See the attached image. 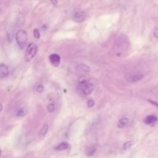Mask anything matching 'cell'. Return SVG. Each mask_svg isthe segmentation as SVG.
<instances>
[{
    "label": "cell",
    "instance_id": "20",
    "mask_svg": "<svg viewBox=\"0 0 158 158\" xmlns=\"http://www.w3.org/2000/svg\"><path fill=\"white\" fill-rule=\"evenodd\" d=\"M153 35H154L155 38H158V28H156L154 30V32H153Z\"/></svg>",
    "mask_w": 158,
    "mask_h": 158
},
{
    "label": "cell",
    "instance_id": "16",
    "mask_svg": "<svg viewBox=\"0 0 158 158\" xmlns=\"http://www.w3.org/2000/svg\"><path fill=\"white\" fill-rule=\"evenodd\" d=\"M33 35L34 37L36 39H39L40 37V33L39 30L38 28H35L33 30Z\"/></svg>",
    "mask_w": 158,
    "mask_h": 158
},
{
    "label": "cell",
    "instance_id": "21",
    "mask_svg": "<svg viewBox=\"0 0 158 158\" xmlns=\"http://www.w3.org/2000/svg\"><path fill=\"white\" fill-rule=\"evenodd\" d=\"M148 102H150L151 104V105H154V106H156V107H158V103H156V102H155V101H152V100H148Z\"/></svg>",
    "mask_w": 158,
    "mask_h": 158
},
{
    "label": "cell",
    "instance_id": "13",
    "mask_svg": "<svg viewBox=\"0 0 158 158\" xmlns=\"http://www.w3.org/2000/svg\"><path fill=\"white\" fill-rule=\"evenodd\" d=\"M134 144V142L133 141H128L127 142H126L124 145H123V149L124 150H127L129 149L130 148H131V146Z\"/></svg>",
    "mask_w": 158,
    "mask_h": 158
},
{
    "label": "cell",
    "instance_id": "1",
    "mask_svg": "<svg viewBox=\"0 0 158 158\" xmlns=\"http://www.w3.org/2000/svg\"><path fill=\"white\" fill-rule=\"evenodd\" d=\"M16 40L20 48H24L27 43L28 36L26 31L24 30H19L16 35Z\"/></svg>",
    "mask_w": 158,
    "mask_h": 158
},
{
    "label": "cell",
    "instance_id": "8",
    "mask_svg": "<svg viewBox=\"0 0 158 158\" xmlns=\"http://www.w3.org/2000/svg\"><path fill=\"white\" fill-rule=\"evenodd\" d=\"M69 148V144L66 142H62L55 147V150L57 151H62L68 149Z\"/></svg>",
    "mask_w": 158,
    "mask_h": 158
},
{
    "label": "cell",
    "instance_id": "24",
    "mask_svg": "<svg viewBox=\"0 0 158 158\" xmlns=\"http://www.w3.org/2000/svg\"><path fill=\"white\" fill-rule=\"evenodd\" d=\"M1 151L0 150V157H1Z\"/></svg>",
    "mask_w": 158,
    "mask_h": 158
},
{
    "label": "cell",
    "instance_id": "17",
    "mask_svg": "<svg viewBox=\"0 0 158 158\" xmlns=\"http://www.w3.org/2000/svg\"><path fill=\"white\" fill-rule=\"evenodd\" d=\"M87 105L88 107L91 108V107H92L94 105H95V102H94V101H93V100H91V99H90V100H88Z\"/></svg>",
    "mask_w": 158,
    "mask_h": 158
},
{
    "label": "cell",
    "instance_id": "14",
    "mask_svg": "<svg viewBox=\"0 0 158 158\" xmlns=\"http://www.w3.org/2000/svg\"><path fill=\"white\" fill-rule=\"evenodd\" d=\"M96 152V150L94 149V148H90V149H89L87 151V153L86 155L88 157H90V156H92L94 155V154H95Z\"/></svg>",
    "mask_w": 158,
    "mask_h": 158
},
{
    "label": "cell",
    "instance_id": "10",
    "mask_svg": "<svg viewBox=\"0 0 158 158\" xmlns=\"http://www.w3.org/2000/svg\"><path fill=\"white\" fill-rule=\"evenodd\" d=\"M128 119L127 118H122L121 119L119 120V121L117 123V126L119 128H123L125 126H126L128 123Z\"/></svg>",
    "mask_w": 158,
    "mask_h": 158
},
{
    "label": "cell",
    "instance_id": "22",
    "mask_svg": "<svg viewBox=\"0 0 158 158\" xmlns=\"http://www.w3.org/2000/svg\"><path fill=\"white\" fill-rule=\"evenodd\" d=\"M51 3H53L54 5H56L58 4V1H51Z\"/></svg>",
    "mask_w": 158,
    "mask_h": 158
},
{
    "label": "cell",
    "instance_id": "3",
    "mask_svg": "<svg viewBox=\"0 0 158 158\" xmlns=\"http://www.w3.org/2000/svg\"><path fill=\"white\" fill-rule=\"evenodd\" d=\"M95 88V86L93 83L88 81L80 83L78 85V90L83 95H88L91 94Z\"/></svg>",
    "mask_w": 158,
    "mask_h": 158
},
{
    "label": "cell",
    "instance_id": "11",
    "mask_svg": "<svg viewBox=\"0 0 158 158\" xmlns=\"http://www.w3.org/2000/svg\"><path fill=\"white\" fill-rule=\"evenodd\" d=\"M143 77H144V76L143 75H135L130 77L129 82L131 83H136L141 80Z\"/></svg>",
    "mask_w": 158,
    "mask_h": 158
},
{
    "label": "cell",
    "instance_id": "18",
    "mask_svg": "<svg viewBox=\"0 0 158 158\" xmlns=\"http://www.w3.org/2000/svg\"><path fill=\"white\" fill-rule=\"evenodd\" d=\"M24 114H25V112H24V110L22 108L19 109L16 112V115L17 116H20V117L23 116Z\"/></svg>",
    "mask_w": 158,
    "mask_h": 158
},
{
    "label": "cell",
    "instance_id": "5",
    "mask_svg": "<svg viewBox=\"0 0 158 158\" xmlns=\"http://www.w3.org/2000/svg\"><path fill=\"white\" fill-rule=\"evenodd\" d=\"M86 18V14L83 12L82 11H78L76 12L73 15V19L75 21L77 22H83L84 20Z\"/></svg>",
    "mask_w": 158,
    "mask_h": 158
},
{
    "label": "cell",
    "instance_id": "6",
    "mask_svg": "<svg viewBox=\"0 0 158 158\" xmlns=\"http://www.w3.org/2000/svg\"><path fill=\"white\" fill-rule=\"evenodd\" d=\"M9 75V69L6 65L0 64V78H5Z\"/></svg>",
    "mask_w": 158,
    "mask_h": 158
},
{
    "label": "cell",
    "instance_id": "19",
    "mask_svg": "<svg viewBox=\"0 0 158 158\" xmlns=\"http://www.w3.org/2000/svg\"><path fill=\"white\" fill-rule=\"evenodd\" d=\"M44 90V87L41 85V84H40V85H38V87H37V91L38 93H42Z\"/></svg>",
    "mask_w": 158,
    "mask_h": 158
},
{
    "label": "cell",
    "instance_id": "4",
    "mask_svg": "<svg viewBox=\"0 0 158 158\" xmlns=\"http://www.w3.org/2000/svg\"><path fill=\"white\" fill-rule=\"evenodd\" d=\"M49 61H50L51 64L54 67H58L60 64L61 62V57L59 54L56 53L51 54L49 57Z\"/></svg>",
    "mask_w": 158,
    "mask_h": 158
},
{
    "label": "cell",
    "instance_id": "9",
    "mask_svg": "<svg viewBox=\"0 0 158 158\" xmlns=\"http://www.w3.org/2000/svg\"><path fill=\"white\" fill-rule=\"evenodd\" d=\"M77 68L78 69V71H82L84 72H88L90 71V67H88V66L85 65V64H79L77 66Z\"/></svg>",
    "mask_w": 158,
    "mask_h": 158
},
{
    "label": "cell",
    "instance_id": "2",
    "mask_svg": "<svg viewBox=\"0 0 158 158\" xmlns=\"http://www.w3.org/2000/svg\"><path fill=\"white\" fill-rule=\"evenodd\" d=\"M37 52V46L34 43H30L27 46L26 53H25V59L26 61H30L36 55Z\"/></svg>",
    "mask_w": 158,
    "mask_h": 158
},
{
    "label": "cell",
    "instance_id": "23",
    "mask_svg": "<svg viewBox=\"0 0 158 158\" xmlns=\"http://www.w3.org/2000/svg\"><path fill=\"white\" fill-rule=\"evenodd\" d=\"M2 109H3V106H2V105H1V103H0V112H1Z\"/></svg>",
    "mask_w": 158,
    "mask_h": 158
},
{
    "label": "cell",
    "instance_id": "12",
    "mask_svg": "<svg viewBox=\"0 0 158 158\" xmlns=\"http://www.w3.org/2000/svg\"><path fill=\"white\" fill-rule=\"evenodd\" d=\"M48 124H44L43 127L42 128L41 130L39 132V136L40 137H43L44 135L46 134V133L48 132Z\"/></svg>",
    "mask_w": 158,
    "mask_h": 158
},
{
    "label": "cell",
    "instance_id": "7",
    "mask_svg": "<svg viewBox=\"0 0 158 158\" xmlns=\"http://www.w3.org/2000/svg\"><path fill=\"white\" fill-rule=\"evenodd\" d=\"M157 121V117L154 115H150L147 116L145 119H144V122L146 123V124L150 125L151 124V123H153L156 122Z\"/></svg>",
    "mask_w": 158,
    "mask_h": 158
},
{
    "label": "cell",
    "instance_id": "15",
    "mask_svg": "<svg viewBox=\"0 0 158 158\" xmlns=\"http://www.w3.org/2000/svg\"><path fill=\"white\" fill-rule=\"evenodd\" d=\"M54 109H55V105L53 103H51L47 107V110L49 113H51L54 111Z\"/></svg>",
    "mask_w": 158,
    "mask_h": 158
}]
</instances>
